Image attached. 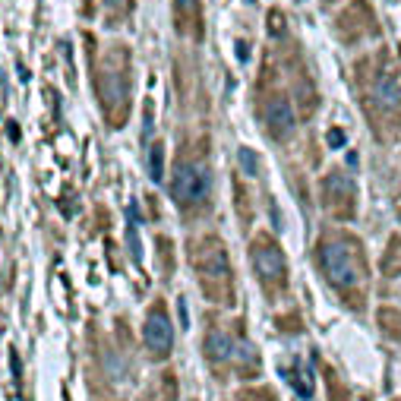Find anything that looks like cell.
I'll return each instance as SVG.
<instances>
[{
    "label": "cell",
    "mask_w": 401,
    "mask_h": 401,
    "mask_svg": "<svg viewBox=\"0 0 401 401\" xmlns=\"http://www.w3.org/2000/svg\"><path fill=\"white\" fill-rule=\"evenodd\" d=\"M325 190V205H329L332 212H341V215H348L351 212V199H354V184H351V177H344V174H329L322 184Z\"/></svg>",
    "instance_id": "obj_6"
},
{
    "label": "cell",
    "mask_w": 401,
    "mask_h": 401,
    "mask_svg": "<svg viewBox=\"0 0 401 401\" xmlns=\"http://www.w3.org/2000/svg\"><path fill=\"white\" fill-rule=\"evenodd\" d=\"M7 133H10V140H13V142H20V127H16V123H10V127H7Z\"/></svg>",
    "instance_id": "obj_19"
},
{
    "label": "cell",
    "mask_w": 401,
    "mask_h": 401,
    "mask_svg": "<svg viewBox=\"0 0 401 401\" xmlns=\"http://www.w3.org/2000/svg\"><path fill=\"white\" fill-rule=\"evenodd\" d=\"M269 32H272V35L285 32V13H278V10H275V13L269 16Z\"/></svg>",
    "instance_id": "obj_14"
},
{
    "label": "cell",
    "mask_w": 401,
    "mask_h": 401,
    "mask_svg": "<svg viewBox=\"0 0 401 401\" xmlns=\"http://www.w3.org/2000/svg\"><path fill=\"white\" fill-rule=\"evenodd\" d=\"M205 354H209V360H228L231 354H234V348H231V338L224 335V332H215L212 329L209 335H205Z\"/></svg>",
    "instance_id": "obj_10"
},
{
    "label": "cell",
    "mask_w": 401,
    "mask_h": 401,
    "mask_svg": "<svg viewBox=\"0 0 401 401\" xmlns=\"http://www.w3.org/2000/svg\"><path fill=\"white\" fill-rule=\"evenodd\" d=\"M319 262H322L325 278L332 281L335 287H354L363 275V262H360V250L354 243H322L319 250Z\"/></svg>",
    "instance_id": "obj_1"
},
{
    "label": "cell",
    "mask_w": 401,
    "mask_h": 401,
    "mask_svg": "<svg viewBox=\"0 0 401 401\" xmlns=\"http://www.w3.org/2000/svg\"><path fill=\"white\" fill-rule=\"evenodd\" d=\"M266 127L269 133L275 136V140H285L287 133L294 130V108L287 98H272V102L266 104Z\"/></svg>",
    "instance_id": "obj_7"
},
{
    "label": "cell",
    "mask_w": 401,
    "mask_h": 401,
    "mask_svg": "<svg viewBox=\"0 0 401 401\" xmlns=\"http://www.w3.org/2000/svg\"><path fill=\"white\" fill-rule=\"evenodd\" d=\"M142 341H146V348L152 351L155 357H161V354H168V351H171L174 329H171V319L165 316V310H158V306H155V310L149 313L146 329H142Z\"/></svg>",
    "instance_id": "obj_4"
},
{
    "label": "cell",
    "mask_w": 401,
    "mask_h": 401,
    "mask_svg": "<svg viewBox=\"0 0 401 401\" xmlns=\"http://www.w3.org/2000/svg\"><path fill=\"white\" fill-rule=\"evenodd\" d=\"M253 269L259 272V278L266 281H285V256L275 243H256L253 247Z\"/></svg>",
    "instance_id": "obj_5"
},
{
    "label": "cell",
    "mask_w": 401,
    "mask_h": 401,
    "mask_svg": "<svg viewBox=\"0 0 401 401\" xmlns=\"http://www.w3.org/2000/svg\"><path fill=\"white\" fill-rule=\"evenodd\" d=\"M237 60H250V45L247 41H237Z\"/></svg>",
    "instance_id": "obj_17"
},
{
    "label": "cell",
    "mask_w": 401,
    "mask_h": 401,
    "mask_svg": "<svg viewBox=\"0 0 401 401\" xmlns=\"http://www.w3.org/2000/svg\"><path fill=\"white\" fill-rule=\"evenodd\" d=\"M180 325H190V316H186V300L180 297Z\"/></svg>",
    "instance_id": "obj_18"
},
{
    "label": "cell",
    "mask_w": 401,
    "mask_h": 401,
    "mask_svg": "<svg viewBox=\"0 0 401 401\" xmlns=\"http://www.w3.org/2000/svg\"><path fill=\"white\" fill-rule=\"evenodd\" d=\"M104 7H108V10H127L130 0H104Z\"/></svg>",
    "instance_id": "obj_16"
},
{
    "label": "cell",
    "mask_w": 401,
    "mask_h": 401,
    "mask_svg": "<svg viewBox=\"0 0 401 401\" xmlns=\"http://www.w3.org/2000/svg\"><path fill=\"white\" fill-rule=\"evenodd\" d=\"M174 13H177V29L184 35H186V20H193V26L199 29V0H177Z\"/></svg>",
    "instance_id": "obj_12"
},
{
    "label": "cell",
    "mask_w": 401,
    "mask_h": 401,
    "mask_svg": "<svg viewBox=\"0 0 401 401\" xmlns=\"http://www.w3.org/2000/svg\"><path fill=\"white\" fill-rule=\"evenodd\" d=\"M171 196L180 209H196V205H205L212 196V171L205 165H196V161H184L177 165L171 180Z\"/></svg>",
    "instance_id": "obj_2"
},
{
    "label": "cell",
    "mask_w": 401,
    "mask_h": 401,
    "mask_svg": "<svg viewBox=\"0 0 401 401\" xmlns=\"http://www.w3.org/2000/svg\"><path fill=\"white\" fill-rule=\"evenodd\" d=\"M325 140H329L332 149H341V146H344V130H338V127L329 130V136H325Z\"/></svg>",
    "instance_id": "obj_15"
},
{
    "label": "cell",
    "mask_w": 401,
    "mask_h": 401,
    "mask_svg": "<svg viewBox=\"0 0 401 401\" xmlns=\"http://www.w3.org/2000/svg\"><path fill=\"white\" fill-rule=\"evenodd\" d=\"M237 161H240L243 174H250V177H256V171H259V158H256V152H253V149H247V146H243L240 152H237Z\"/></svg>",
    "instance_id": "obj_13"
},
{
    "label": "cell",
    "mask_w": 401,
    "mask_h": 401,
    "mask_svg": "<svg viewBox=\"0 0 401 401\" xmlns=\"http://www.w3.org/2000/svg\"><path fill=\"white\" fill-rule=\"evenodd\" d=\"M98 95H102V104L104 111H108L111 117V127H121V114H117V104H121V111L127 114V102H130V86H127V73L123 70H114V67H104L102 79H98Z\"/></svg>",
    "instance_id": "obj_3"
},
{
    "label": "cell",
    "mask_w": 401,
    "mask_h": 401,
    "mask_svg": "<svg viewBox=\"0 0 401 401\" xmlns=\"http://www.w3.org/2000/svg\"><path fill=\"white\" fill-rule=\"evenodd\" d=\"M199 269H203V285H209V278L228 281V256H224L222 243H212L209 253L199 259Z\"/></svg>",
    "instance_id": "obj_8"
},
{
    "label": "cell",
    "mask_w": 401,
    "mask_h": 401,
    "mask_svg": "<svg viewBox=\"0 0 401 401\" xmlns=\"http://www.w3.org/2000/svg\"><path fill=\"white\" fill-rule=\"evenodd\" d=\"M146 171L152 184H161L165 180V142H152L146 152Z\"/></svg>",
    "instance_id": "obj_11"
},
{
    "label": "cell",
    "mask_w": 401,
    "mask_h": 401,
    "mask_svg": "<svg viewBox=\"0 0 401 401\" xmlns=\"http://www.w3.org/2000/svg\"><path fill=\"white\" fill-rule=\"evenodd\" d=\"M373 95L379 98L382 111H401V89H398V86H395L392 73H379V76H376Z\"/></svg>",
    "instance_id": "obj_9"
}]
</instances>
